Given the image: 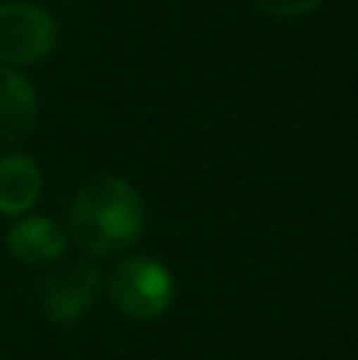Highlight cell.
Wrapping results in <instances>:
<instances>
[{
	"instance_id": "1",
	"label": "cell",
	"mask_w": 358,
	"mask_h": 360,
	"mask_svg": "<svg viewBox=\"0 0 358 360\" xmlns=\"http://www.w3.org/2000/svg\"><path fill=\"white\" fill-rule=\"evenodd\" d=\"M146 231V202L130 180L118 174L92 177L76 190L67 212L70 243L89 256H118Z\"/></svg>"
},
{
	"instance_id": "2",
	"label": "cell",
	"mask_w": 358,
	"mask_h": 360,
	"mask_svg": "<svg viewBox=\"0 0 358 360\" xmlns=\"http://www.w3.org/2000/svg\"><path fill=\"white\" fill-rule=\"evenodd\" d=\"M105 291L121 316L140 319V323L165 316L178 297L175 275L159 259H149V256L121 259L108 275Z\"/></svg>"
},
{
	"instance_id": "3",
	"label": "cell",
	"mask_w": 358,
	"mask_h": 360,
	"mask_svg": "<svg viewBox=\"0 0 358 360\" xmlns=\"http://www.w3.org/2000/svg\"><path fill=\"white\" fill-rule=\"evenodd\" d=\"M54 13L29 0H6L0 4V63L4 67H25L38 63L57 48Z\"/></svg>"
},
{
	"instance_id": "4",
	"label": "cell",
	"mask_w": 358,
	"mask_h": 360,
	"mask_svg": "<svg viewBox=\"0 0 358 360\" xmlns=\"http://www.w3.org/2000/svg\"><path fill=\"white\" fill-rule=\"evenodd\" d=\"M101 291V272L89 259H57L42 278V310L48 323L73 326L92 310Z\"/></svg>"
},
{
	"instance_id": "5",
	"label": "cell",
	"mask_w": 358,
	"mask_h": 360,
	"mask_svg": "<svg viewBox=\"0 0 358 360\" xmlns=\"http://www.w3.org/2000/svg\"><path fill=\"white\" fill-rule=\"evenodd\" d=\"M70 237L54 218L48 215H23L6 231V250L23 266H54L67 256Z\"/></svg>"
},
{
	"instance_id": "6",
	"label": "cell",
	"mask_w": 358,
	"mask_h": 360,
	"mask_svg": "<svg viewBox=\"0 0 358 360\" xmlns=\"http://www.w3.org/2000/svg\"><path fill=\"white\" fill-rule=\"evenodd\" d=\"M38 120V95L16 67L0 63V149L32 136Z\"/></svg>"
},
{
	"instance_id": "7",
	"label": "cell",
	"mask_w": 358,
	"mask_h": 360,
	"mask_svg": "<svg viewBox=\"0 0 358 360\" xmlns=\"http://www.w3.org/2000/svg\"><path fill=\"white\" fill-rule=\"evenodd\" d=\"M42 196V168L23 152L0 155V215L23 218Z\"/></svg>"
},
{
	"instance_id": "8",
	"label": "cell",
	"mask_w": 358,
	"mask_h": 360,
	"mask_svg": "<svg viewBox=\"0 0 358 360\" xmlns=\"http://www.w3.org/2000/svg\"><path fill=\"white\" fill-rule=\"evenodd\" d=\"M257 10L270 13V16H304L323 6L327 0H251Z\"/></svg>"
}]
</instances>
